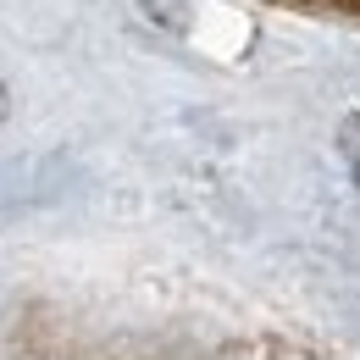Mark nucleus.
Masks as SVG:
<instances>
[{"mask_svg": "<svg viewBox=\"0 0 360 360\" xmlns=\"http://www.w3.org/2000/svg\"><path fill=\"white\" fill-rule=\"evenodd\" d=\"M271 6H288V11H305V17H338V22H360V0H271Z\"/></svg>", "mask_w": 360, "mask_h": 360, "instance_id": "f257e3e1", "label": "nucleus"}]
</instances>
